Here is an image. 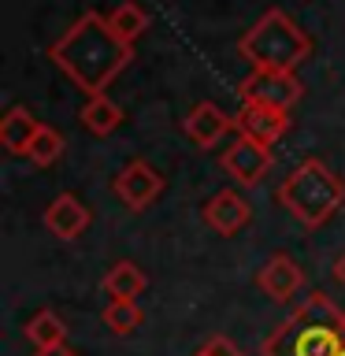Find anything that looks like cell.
Returning <instances> with one entry per match:
<instances>
[{"mask_svg": "<svg viewBox=\"0 0 345 356\" xmlns=\"http://www.w3.org/2000/svg\"><path fill=\"white\" fill-rule=\"evenodd\" d=\"M256 289H260L264 297L278 300V305H286V300H294L300 289H305V271H300L286 252H275L271 260L256 271Z\"/></svg>", "mask_w": 345, "mask_h": 356, "instance_id": "cell-10", "label": "cell"}, {"mask_svg": "<svg viewBox=\"0 0 345 356\" xmlns=\"http://www.w3.org/2000/svg\"><path fill=\"white\" fill-rule=\"evenodd\" d=\"M342 349L345 308H338L327 293H312L260 341V356H342Z\"/></svg>", "mask_w": 345, "mask_h": 356, "instance_id": "cell-2", "label": "cell"}, {"mask_svg": "<svg viewBox=\"0 0 345 356\" xmlns=\"http://www.w3.org/2000/svg\"><path fill=\"white\" fill-rule=\"evenodd\" d=\"M49 60L82 89L86 97H100L134 60V44H127L108 26V15L86 11L60 38L49 44Z\"/></svg>", "mask_w": 345, "mask_h": 356, "instance_id": "cell-1", "label": "cell"}, {"mask_svg": "<svg viewBox=\"0 0 345 356\" xmlns=\"http://www.w3.org/2000/svg\"><path fill=\"white\" fill-rule=\"evenodd\" d=\"M182 130L186 138L197 145V149H216V145L227 138L234 127V115H227L219 104H211V100H200L197 108H189V115L182 119Z\"/></svg>", "mask_w": 345, "mask_h": 356, "instance_id": "cell-11", "label": "cell"}, {"mask_svg": "<svg viewBox=\"0 0 345 356\" xmlns=\"http://www.w3.org/2000/svg\"><path fill=\"white\" fill-rule=\"evenodd\" d=\"M78 119H82V127L93 134V138H108V134H115V130L122 127V108H119L108 93L86 97V104H82V111H78Z\"/></svg>", "mask_w": 345, "mask_h": 356, "instance_id": "cell-15", "label": "cell"}, {"mask_svg": "<svg viewBox=\"0 0 345 356\" xmlns=\"http://www.w3.org/2000/svg\"><path fill=\"white\" fill-rule=\"evenodd\" d=\"M342 356H345V349H342Z\"/></svg>", "mask_w": 345, "mask_h": 356, "instance_id": "cell-23", "label": "cell"}, {"mask_svg": "<svg viewBox=\"0 0 345 356\" xmlns=\"http://www.w3.org/2000/svg\"><path fill=\"white\" fill-rule=\"evenodd\" d=\"M238 52L252 71H289V74H297V67L312 56V38L282 8H271L245 30V38L238 41Z\"/></svg>", "mask_w": 345, "mask_h": 356, "instance_id": "cell-4", "label": "cell"}, {"mask_svg": "<svg viewBox=\"0 0 345 356\" xmlns=\"http://www.w3.org/2000/svg\"><path fill=\"white\" fill-rule=\"evenodd\" d=\"M271 163H275L271 149L260 145V141H252V138H245V134H238V138H234L227 149H223V156H219V167L241 189H256V186H260L267 178V171H271Z\"/></svg>", "mask_w": 345, "mask_h": 356, "instance_id": "cell-5", "label": "cell"}, {"mask_svg": "<svg viewBox=\"0 0 345 356\" xmlns=\"http://www.w3.org/2000/svg\"><path fill=\"white\" fill-rule=\"evenodd\" d=\"M38 130H41V122L33 119V111L15 104V108L4 111V119H0V145H4V152H11V156H26L33 138H38Z\"/></svg>", "mask_w": 345, "mask_h": 356, "instance_id": "cell-13", "label": "cell"}, {"mask_svg": "<svg viewBox=\"0 0 345 356\" xmlns=\"http://www.w3.org/2000/svg\"><path fill=\"white\" fill-rule=\"evenodd\" d=\"M241 100H260V104L271 108H294L300 97H305V86L297 82V74L289 71H249L238 86Z\"/></svg>", "mask_w": 345, "mask_h": 356, "instance_id": "cell-7", "label": "cell"}, {"mask_svg": "<svg viewBox=\"0 0 345 356\" xmlns=\"http://www.w3.org/2000/svg\"><path fill=\"white\" fill-rule=\"evenodd\" d=\"M45 230L52 234V238H60V241H74L78 234H86L89 230V208L78 200L74 193H60L52 200L49 208H45Z\"/></svg>", "mask_w": 345, "mask_h": 356, "instance_id": "cell-12", "label": "cell"}, {"mask_svg": "<svg viewBox=\"0 0 345 356\" xmlns=\"http://www.w3.org/2000/svg\"><path fill=\"white\" fill-rule=\"evenodd\" d=\"M278 204L294 216L305 230H319L338 216L345 204V182L330 171L323 160L308 156L305 163H297L289 178L278 186Z\"/></svg>", "mask_w": 345, "mask_h": 356, "instance_id": "cell-3", "label": "cell"}, {"mask_svg": "<svg viewBox=\"0 0 345 356\" xmlns=\"http://www.w3.org/2000/svg\"><path fill=\"white\" fill-rule=\"evenodd\" d=\"M100 319H104V327L111 334L130 338V334L141 327V308H138V300H108L104 312H100Z\"/></svg>", "mask_w": 345, "mask_h": 356, "instance_id": "cell-18", "label": "cell"}, {"mask_svg": "<svg viewBox=\"0 0 345 356\" xmlns=\"http://www.w3.org/2000/svg\"><path fill=\"white\" fill-rule=\"evenodd\" d=\"M200 219H204L219 238H234L238 230H245L252 222V208H249V200H245L238 189H219L216 197L204 200Z\"/></svg>", "mask_w": 345, "mask_h": 356, "instance_id": "cell-9", "label": "cell"}, {"mask_svg": "<svg viewBox=\"0 0 345 356\" xmlns=\"http://www.w3.org/2000/svg\"><path fill=\"white\" fill-rule=\"evenodd\" d=\"M108 26L115 30L127 44H134L145 30H149V11H145L141 4H134V0H122L119 8L108 11Z\"/></svg>", "mask_w": 345, "mask_h": 356, "instance_id": "cell-16", "label": "cell"}, {"mask_svg": "<svg viewBox=\"0 0 345 356\" xmlns=\"http://www.w3.org/2000/svg\"><path fill=\"white\" fill-rule=\"evenodd\" d=\"M334 278H338V282L345 286V252L338 256V260H334Z\"/></svg>", "mask_w": 345, "mask_h": 356, "instance_id": "cell-22", "label": "cell"}, {"mask_svg": "<svg viewBox=\"0 0 345 356\" xmlns=\"http://www.w3.org/2000/svg\"><path fill=\"white\" fill-rule=\"evenodd\" d=\"M234 127H238V134H245V138L260 141V145H278L286 138L289 130V111L286 108H271V104H260V100H241L238 115H234Z\"/></svg>", "mask_w": 345, "mask_h": 356, "instance_id": "cell-8", "label": "cell"}, {"mask_svg": "<svg viewBox=\"0 0 345 356\" xmlns=\"http://www.w3.org/2000/svg\"><path fill=\"white\" fill-rule=\"evenodd\" d=\"M26 341L33 345V349H45V345H63V341H67L63 319L56 316L52 308H41L38 316L26 323Z\"/></svg>", "mask_w": 345, "mask_h": 356, "instance_id": "cell-17", "label": "cell"}, {"mask_svg": "<svg viewBox=\"0 0 345 356\" xmlns=\"http://www.w3.org/2000/svg\"><path fill=\"white\" fill-rule=\"evenodd\" d=\"M26 156H30L33 167H52V163H60V156H63V134L41 122V130H38V138H33V145H30Z\"/></svg>", "mask_w": 345, "mask_h": 356, "instance_id": "cell-19", "label": "cell"}, {"mask_svg": "<svg viewBox=\"0 0 345 356\" xmlns=\"http://www.w3.org/2000/svg\"><path fill=\"white\" fill-rule=\"evenodd\" d=\"M149 286V278L134 260H119L108 267V275L100 278V289L108 293V300H138Z\"/></svg>", "mask_w": 345, "mask_h": 356, "instance_id": "cell-14", "label": "cell"}, {"mask_svg": "<svg viewBox=\"0 0 345 356\" xmlns=\"http://www.w3.org/2000/svg\"><path fill=\"white\" fill-rule=\"evenodd\" d=\"M111 189H115V197L127 204V211H145V208H152L156 200H160V193H163V175L156 171L152 163H145V160H130V163L115 175Z\"/></svg>", "mask_w": 345, "mask_h": 356, "instance_id": "cell-6", "label": "cell"}, {"mask_svg": "<svg viewBox=\"0 0 345 356\" xmlns=\"http://www.w3.org/2000/svg\"><path fill=\"white\" fill-rule=\"evenodd\" d=\"M193 356H241V353H238V345H234L230 338L216 334V338H208V345H200Z\"/></svg>", "mask_w": 345, "mask_h": 356, "instance_id": "cell-20", "label": "cell"}, {"mask_svg": "<svg viewBox=\"0 0 345 356\" xmlns=\"http://www.w3.org/2000/svg\"><path fill=\"white\" fill-rule=\"evenodd\" d=\"M33 356H78L74 349H71V345H45V349H38V353H33Z\"/></svg>", "mask_w": 345, "mask_h": 356, "instance_id": "cell-21", "label": "cell"}]
</instances>
